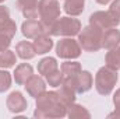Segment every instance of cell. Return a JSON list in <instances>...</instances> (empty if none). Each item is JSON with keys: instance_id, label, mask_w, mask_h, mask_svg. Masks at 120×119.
Returning a JSON list of instances; mask_svg holds the SVG:
<instances>
[{"instance_id": "obj_7", "label": "cell", "mask_w": 120, "mask_h": 119, "mask_svg": "<svg viewBox=\"0 0 120 119\" xmlns=\"http://www.w3.org/2000/svg\"><path fill=\"white\" fill-rule=\"evenodd\" d=\"M35 99H36V101H35L36 108H35L34 115L41 114V112H45V111H48V109H52V108H55V107L59 105V104H63V102L60 101L57 91H43V92H42L39 97H36Z\"/></svg>"}, {"instance_id": "obj_29", "label": "cell", "mask_w": 120, "mask_h": 119, "mask_svg": "<svg viewBox=\"0 0 120 119\" xmlns=\"http://www.w3.org/2000/svg\"><path fill=\"white\" fill-rule=\"evenodd\" d=\"M109 10H110L113 14H116V16L120 17V0H113V1H110Z\"/></svg>"}, {"instance_id": "obj_14", "label": "cell", "mask_w": 120, "mask_h": 119, "mask_svg": "<svg viewBox=\"0 0 120 119\" xmlns=\"http://www.w3.org/2000/svg\"><path fill=\"white\" fill-rule=\"evenodd\" d=\"M94 86V77L88 70H81L75 79V91L77 94L88 92Z\"/></svg>"}, {"instance_id": "obj_3", "label": "cell", "mask_w": 120, "mask_h": 119, "mask_svg": "<svg viewBox=\"0 0 120 119\" xmlns=\"http://www.w3.org/2000/svg\"><path fill=\"white\" fill-rule=\"evenodd\" d=\"M82 28L81 21L71 16L60 17L59 20L49 28L48 35L50 36H75Z\"/></svg>"}, {"instance_id": "obj_24", "label": "cell", "mask_w": 120, "mask_h": 119, "mask_svg": "<svg viewBox=\"0 0 120 119\" xmlns=\"http://www.w3.org/2000/svg\"><path fill=\"white\" fill-rule=\"evenodd\" d=\"M17 63V53L10 49L0 52V67L1 69H11Z\"/></svg>"}, {"instance_id": "obj_19", "label": "cell", "mask_w": 120, "mask_h": 119, "mask_svg": "<svg viewBox=\"0 0 120 119\" xmlns=\"http://www.w3.org/2000/svg\"><path fill=\"white\" fill-rule=\"evenodd\" d=\"M56 69H59V64H57V60L52 56H48V58H43L38 62V73L43 77H46L49 73L55 71Z\"/></svg>"}, {"instance_id": "obj_20", "label": "cell", "mask_w": 120, "mask_h": 119, "mask_svg": "<svg viewBox=\"0 0 120 119\" xmlns=\"http://www.w3.org/2000/svg\"><path fill=\"white\" fill-rule=\"evenodd\" d=\"M67 116L70 119H90L91 112L85 107L73 102L67 107Z\"/></svg>"}, {"instance_id": "obj_16", "label": "cell", "mask_w": 120, "mask_h": 119, "mask_svg": "<svg viewBox=\"0 0 120 119\" xmlns=\"http://www.w3.org/2000/svg\"><path fill=\"white\" fill-rule=\"evenodd\" d=\"M32 44H34V48H35L36 55H46L53 48V39L48 34H42V35L36 36Z\"/></svg>"}, {"instance_id": "obj_9", "label": "cell", "mask_w": 120, "mask_h": 119, "mask_svg": "<svg viewBox=\"0 0 120 119\" xmlns=\"http://www.w3.org/2000/svg\"><path fill=\"white\" fill-rule=\"evenodd\" d=\"M0 32L8 36H14L17 32V24L10 17V10L6 6L0 4Z\"/></svg>"}, {"instance_id": "obj_15", "label": "cell", "mask_w": 120, "mask_h": 119, "mask_svg": "<svg viewBox=\"0 0 120 119\" xmlns=\"http://www.w3.org/2000/svg\"><path fill=\"white\" fill-rule=\"evenodd\" d=\"M14 81H15V84H18V86H24L28 80H30V77L34 74V67L31 66L30 63H20L17 67H15V70H14Z\"/></svg>"}, {"instance_id": "obj_13", "label": "cell", "mask_w": 120, "mask_h": 119, "mask_svg": "<svg viewBox=\"0 0 120 119\" xmlns=\"http://www.w3.org/2000/svg\"><path fill=\"white\" fill-rule=\"evenodd\" d=\"M120 45V31L117 27L115 28H108L102 32V48L109 51Z\"/></svg>"}, {"instance_id": "obj_25", "label": "cell", "mask_w": 120, "mask_h": 119, "mask_svg": "<svg viewBox=\"0 0 120 119\" xmlns=\"http://www.w3.org/2000/svg\"><path fill=\"white\" fill-rule=\"evenodd\" d=\"M63 79H64V76H63V73H61V70L60 69H56L55 71H52V73H49L48 76H46V83L50 86V87H60L61 86V83H63Z\"/></svg>"}, {"instance_id": "obj_26", "label": "cell", "mask_w": 120, "mask_h": 119, "mask_svg": "<svg viewBox=\"0 0 120 119\" xmlns=\"http://www.w3.org/2000/svg\"><path fill=\"white\" fill-rule=\"evenodd\" d=\"M11 81H13V77L7 71V69H1L0 70V92H4V91L10 90Z\"/></svg>"}, {"instance_id": "obj_18", "label": "cell", "mask_w": 120, "mask_h": 119, "mask_svg": "<svg viewBox=\"0 0 120 119\" xmlns=\"http://www.w3.org/2000/svg\"><path fill=\"white\" fill-rule=\"evenodd\" d=\"M84 7H85V0H66L63 10L67 16L77 17V16L82 14Z\"/></svg>"}, {"instance_id": "obj_23", "label": "cell", "mask_w": 120, "mask_h": 119, "mask_svg": "<svg viewBox=\"0 0 120 119\" xmlns=\"http://www.w3.org/2000/svg\"><path fill=\"white\" fill-rule=\"evenodd\" d=\"M57 94H59L60 101H61L66 107H68L70 104L75 102V95H77L75 90H73L71 87H68V86H66V84H61V86H60V88L57 90Z\"/></svg>"}, {"instance_id": "obj_5", "label": "cell", "mask_w": 120, "mask_h": 119, "mask_svg": "<svg viewBox=\"0 0 120 119\" xmlns=\"http://www.w3.org/2000/svg\"><path fill=\"white\" fill-rule=\"evenodd\" d=\"M81 46L78 41L73 39V36H63L56 44V55L66 60H74L81 56Z\"/></svg>"}, {"instance_id": "obj_27", "label": "cell", "mask_w": 120, "mask_h": 119, "mask_svg": "<svg viewBox=\"0 0 120 119\" xmlns=\"http://www.w3.org/2000/svg\"><path fill=\"white\" fill-rule=\"evenodd\" d=\"M113 105H115V112L109 114L108 118H120V88H117L113 94Z\"/></svg>"}, {"instance_id": "obj_17", "label": "cell", "mask_w": 120, "mask_h": 119, "mask_svg": "<svg viewBox=\"0 0 120 119\" xmlns=\"http://www.w3.org/2000/svg\"><path fill=\"white\" fill-rule=\"evenodd\" d=\"M15 53L20 59L22 60H31L35 58L36 52H35V48H34V44L28 42V41H21L17 44L15 46Z\"/></svg>"}, {"instance_id": "obj_28", "label": "cell", "mask_w": 120, "mask_h": 119, "mask_svg": "<svg viewBox=\"0 0 120 119\" xmlns=\"http://www.w3.org/2000/svg\"><path fill=\"white\" fill-rule=\"evenodd\" d=\"M11 39H13L11 36H8V35L0 32V52H3V51H6V49L10 48V45H11Z\"/></svg>"}, {"instance_id": "obj_1", "label": "cell", "mask_w": 120, "mask_h": 119, "mask_svg": "<svg viewBox=\"0 0 120 119\" xmlns=\"http://www.w3.org/2000/svg\"><path fill=\"white\" fill-rule=\"evenodd\" d=\"M117 80H119L117 70H113V69L108 67L106 64L103 67H101L95 74V88L98 91V94H101V95L112 94L117 84Z\"/></svg>"}, {"instance_id": "obj_22", "label": "cell", "mask_w": 120, "mask_h": 119, "mask_svg": "<svg viewBox=\"0 0 120 119\" xmlns=\"http://www.w3.org/2000/svg\"><path fill=\"white\" fill-rule=\"evenodd\" d=\"M105 64L113 70H120V46L109 49L105 56Z\"/></svg>"}, {"instance_id": "obj_6", "label": "cell", "mask_w": 120, "mask_h": 119, "mask_svg": "<svg viewBox=\"0 0 120 119\" xmlns=\"http://www.w3.org/2000/svg\"><path fill=\"white\" fill-rule=\"evenodd\" d=\"M90 24L105 31L108 28H115L119 27L120 24V17L113 14L110 10L108 11H95L90 16Z\"/></svg>"}, {"instance_id": "obj_21", "label": "cell", "mask_w": 120, "mask_h": 119, "mask_svg": "<svg viewBox=\"0 0 120 119\" xmlns=\"http://www.w3.org/2000/svg\"><path fill=\"white\" fill-rule=\"evenodd\" d=\"M60 70H61V73H63L64 77H77L80 74V71L82 70V67H81V64L78 62L66 60L64 63H61Z\"/></svg>"}, {"instance_id": "obj_11", "label": "cell", "mask_w": 120, "mask_h": 119, "mask_svg": "<svg viewBox=\"0 0 120 119\" xmlns=\"http://www.w3.org/2000/svg\"><path fill=\"white\" fill-rule=\"evenodd\" d=\"M27 94L32 97V98H36L39 97L43 91H46V83L45 80L42 79V76H36V74H32L30 77V80L24 84Z\"/></svg>"}, {"instance_id": "obj_12", "label": "cell", "mask_w": 120, "mask_h": 119, "mask_svg": "<svg viewBox=\"0 0 120 119\" xmlns=\"http://www.w3.org/2000/svg\"><path fill=\"white\" fill-rule=\"evenodd\" d=\"M18 11L27 18H38L39 17V11H38V6H39V1L38 0H17L15 3Z\"/></svg>"}, {"instance_id": "obj_8", "label": "cell", "mask_w": 120, "mask_h": 119, "mask_svg": "<svg viewBox=\"0 0 120 119\" xmlns=\"http://www.w3.org/2000/svg\"><path fill=\"white\" fill-rule=\"evenodd\" d=\"M6 105H7V109L11 112V114H21L27 109L28 107V102L25 99V97L22 95V92L20 91H13L8 94L7 99H6Z\"/></svg>"}, {"instance_id": "obj_31", "label": "cell", "mask_w": 120, "mask_h": 119, "mask_svg": "<svg viewBox=\"0 0 120 119\" xmlns=\"http://www.w3.org/2000/svg\"><path fill=\"white\" fill-rule=\"evenodd\" d=\"M3 1H6V0H0V4H1V3H3Z\"/></svg>"}, {"instance_id": "obj_4", "label": "cell", "mask_w": 120, "mask_h": 119, "mask_svg": "<svg viewBox=\"0 0 120 119\" xmlns=\"http://www.w3.org/2000/svg\"><path fill=\"white\" fill-rule=\"evenodd\" d=\"M38 11H39V21L42 23L43 28L48 31L49 28L60 18V3L59 0H39V6H38Z\"/></svg>"}, {"instance_id": "obj_30", "label": "cell", "mask_w": 120, "mask_h": 119, "mask_svg": "<svg viewBox=\"0 0 120 119\" xmlns=\"http://www.w3.org/2000/svg\"><path fill=\"white\" fill-rule=\"evenodd\" d=\"M98 4H101V6H106V4H109L112 0H95Z\"/></svg>"}, {"instance_id": "obj_10", "label": "cell", "mask_w": 120, "mask_h": 119, "mask_svg": "<svg viewBox=\"0 0 120 119\" xmlns=\"http://www.w3.org/2000/svg\"><path fill=\"white\" fill-rule=\"evenodd\" d=\"M21 32L27 39H35L36 36H39L42 34H46L42 23L39 20H35V18L25 20L21 25Z\"/></svg>"}, {"instance_id": "obj_2", "label": "cell", "mask_w": 120, "mask_h": 119, "mask_svg": "<svg viewBox=\"0 0 120 119\" xmlns=\"http://www.w3.org/2000/svg\"><path fill=\"white\" fill-rule=\"evenodd\" d=\"M102 30L91 24L81 28L78 34V44L81 49L85 52H98L102 49Z\"/></svg>"}]
</instances>
